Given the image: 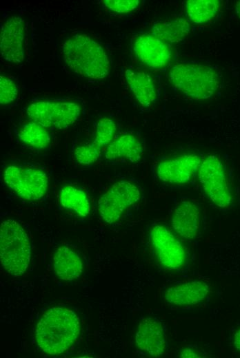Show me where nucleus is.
I'll return each mask as SVG.
<instances>
[{
  "instance_id": "28",
  "label": "nucleus",
  "mask_w": 240,
  "mask_h": 358,
  "mask_svg": "<svg viewBox=\"0 0 240 358\" xmlns=\"http://www.w3.org/2000/svg\"><path fill=\"white\" fill-rule=\"evenodd\" d=\"M234 345L237 350H240V329L234 334Z\"/></svg>"
},
{
  "instance_id": "27",
  "label": "nucleus",
  "mask_w": 240,
  "mask_h": 358,
  "mask_svg": "<svg viewBox=\"0 0 240 358\" xmlns=\"http://www.w3.org/2000/svg\"><path fill=\"white\" fill-rule=\"evenodd\" d=\"M180 357H202V354L199 351L191 348H186L182 349V350L179 353Z\"/></svg>"
},
{
  "instance_id": "7",
  "label": "nucleus",
  "mask_w": 240,
  "mask_h": 358,
  "mask_svg": "<svg viewBox=\"0 0 240 358\" xmlns=\"http://www.w3.org/2000/svg\"><path fill=\"white\" fill-rule=\"evenodd\" d=\"M139 189L134 183L121 180L115 182L98 201V210L104 222H117L130 206L140 199Z\"/></svg>"
},
{
  "instance_id": "10",
  "label": "nucleus",
  "mask_w": 240,
  "mask_h": 358,
  "mask_svg": "<svg viewBox=\"0 0 240 358\" xmlns=\"http://www.w3.org/2000/svg\"><path fill=\"white\" fill-rule=\"evenodd\" d=\"M25 21L19 16L8 18L1 27L0 51L7 62L19 63L24 59Z\"/></svg>"
},
{
  "instance_id": "11",
  "label": "nucleus",
  "mask_w": 240,
  "mask_h": 358,
  "mask_svg": "<svg viewBox=\"0 0 240 358\" xmlns=\"http://www.w3.org/2000/svg\"><path fill=\"white\" fill-rule=\"evenodd\" d=\"M132 49L137 59L151 68L163 67L172 58L169 45L152 34L138 36L133 42Z\"/></svg>"
},
{
  "instance_id": "3",
  "label": "nucleus",
  "mask_w": 240,
  "mask_h": 358,
  "mask_svg": "<svg viewBox=\"0 0 240 358\" xmlns=\"http://www.w3.org/2000/svg\"><path fill=\"white\" fill-rule=\"evenodd\" d=\"M169 76L177 90L197 100L212 97L219 85L218 73L209 65L186 63L176 64L170 69Z\"/></svg>"
},
{
  "instance_id": "15",
  "label": "nucleus",
  "mask_w": 240,
  "mask_h": 358,
  "mask_svg": "<svg viewBox=\"0 0 240 358\" xmlns=\"http://www.w3.org/2000/svg\"><path fill=\"white\" fill-rule=\"evenodd\" d=\"M199 210L190 201H183L175 208L172 216V226L174 231L186 240L194 239L199 227Z\"/></svg>"
},
{
  "instance_id": "14",
  "label": "nucleus",
  "mask_w": 240,
  "mask_h": 358,
  "mask_svg": "<svg viewBox=\"0 0 240 358\" xmlns=\"http://www.w3.org/2000/svg\"><path fill=\"white\" fill-rule=\"evenodd\" d=\"M208 293L209 286L206 282L194 280L168 287L165 299L174 306H192L203 302Z\"/></svg>"
},
{
  "instance_id": "25",
  "label": "nucleus",
  "mask_w": 240,
  "mask_h": 358,
  "mask_svg": "<svg viewBox=\"0 0 240 358\" xmlns=\"http://www.w3.org/2000/svg\"><path fill=\"white\" fill-rule=\"evenodd\" d=\"M18 95L17 83L11 78L0 76V104L7 105L13 103Z\"/></svg>"
},
{
  "instance_id": "6",
  "label": "nucleus",
  "mask_w": 240,
  "mask_h": 358,
  "mask_svg": "<svg viewBox=\"0 0 240 358\" xmlns=\"http://www.w3.org/2000/svg\"><path fill=\"white\" fill-rule=\"evenodd\" d=\"M3 180L10 190L26 200H38L46 193L47 173L32 165H9L3 170Z\"/></svg>"
},
{
  "instance_id": "9",
  "label": "nucleus",
  "mask_w": 240,
  "mask_h": 358,
  "mask_svg": "<svg viewBox=\"0 0 240 358\" xmlns=\"http://www.w3.org/2000/svg\"><path fill=\"white\" fill-rule=\"evenodd\" d=\"M150 240L155 257L163 267L177 270L184 265L186 253L183 245L163 225L152 227Z\"/></svg>"
},
{
  "instance_id": "17",
  "label": "nucleus",
  "mask_w": 240,
  "mask_h": 358,
  "mask_svg": "<svg viewBox=\"0 0 240 358\" xmlns=\"http://www.w3.org/2000/svg\"><path fill=\"white\" fill-rule=\"evenodd\" d=\"M143 153L140 140L134 135L126 134L119 136L107 146L105 157L109 160L125 159L135 162L141 158Z\"/></svg>"
},
{
  "instance_id": "2",
  "label": "nucleus",
  "mask_w": 240,
  "mask_h": 358,
  "mask_svg": "<svg viewBox=\"0 0 240 358\" xmlns=\"http://www.w3.org/2000/svg\"><path fill=\"white\" fill-rule=\"evenodd\" d=\"M80 329L79 319L72 310L54 307L45 313L39 321L36 339L39 346L48 355L66 351L77 340Z\"/></svg>"
},
{
  "instance_id": "29",
  "label": "nucleus",
  "mask_w": 240,
  "mask_h": 358,
  "mask_svg": "<svg viewBox=\"0 0 240 358\" xmlns=\"http://www.w3.org/2000/svg\"><path fill=\"white\" fill-rule=\"evenodd\" d=\"M235 12L239 18H240V1H237L235 7Z\"/></svg>"
},
{
  "instance_id": "4",
  "label": "nucleus",
  "mask_w": 240,
  "mask_h": 358,
  "mask_svg": "<svg viewBox=\"0 0 240 358\" xmlns=\"http://www.w3.org/2000/svg\"><path fill=\"white\" fill-rule=\"evenodd\" d=\"M30 254L29 238L21 225L13 219L3 221L0 229V255L6 271L14 276L23 274Z\"/></svg>"
},
{
  "instance_id": "18",
  "label": "nucleus",
  "mask_w": 240,
  "mask_h": 358,
  "mask_svg": "<svg viewBox=\"0 0 240 358\" xmlns=\"http://www.w3.org/2000/svg\"><path fill=\"white\" fill-rule=\"evenodd\" d=\"M53 266L55 274L61 280L72 281L79 277L83 271L79 255L68 246L59 247L54 253Z\"/></svg>"
},
{
  "instance_id": "1",
  "label": "nucleus",
  "mask_w": 240,
  "mask_h": 358,
  "mask_svg": "<svg viewBox=\"0 0 240 358\" xmlns=\"http://www.w3.org/2000/svg\"><path fill=\"white\" fill-rule=\"evenodd\" d=\"M66 66L74 72L93 79L108 76L110 64L103 47L86 34H75L68 37L61 45Z\"/></svg>"
},
{
  "instance_id": "13",
  "label": "nucleus",
  "mask_w": 240,
  "mask_h": 358,
  "mask_svg": "<svg viewBox=\"0 0 240 358\" xmlns=\"http://www.w3.org/2000/svg\"><path fill=\"white\" fill-rule=\"evenodd\" d=\"M135 342L138 348L148 355H163L167 350V341L161 322L152 317L143 319L136 332Z\"/></svg>"
},
{
  "instance_id": "22",
  "label": "nucleus",
  "mask_w": 240,
  "mask_h": 358,
  "mask_svg": "<svg viewBox=\"0 0 240 358\" xmlns=\"http://www.w3.org/2000/svg\"><path fill=\"white\" fill-rule=\"evenodd\" d=\"M188 17L195 23H205L212 19L219 10L217 0H189L186 1Z\"/></svg>"
},
{
  "instance_id": "5",
  "label": "nucleus",
  "mask_w": 240,
  "mask_h": 358,
  "mask_svg": "<svg viewBox=\"0 0 240 358\" xmlns=\"http://www.w3.org/2000/svg\"><path fill=\"white\" fill-rule=\"evenodd\" d=\"M30 120L46 129H62L75 123L82 113L79 101L62 98H37L27 107Z\"/></svg>"
},
{
  "instance_id": "24",
  "label": "nucleus",
  "mask_w": 240,
  "mask_h": 358,
  "mask_svg": "<svg viewBox=\"0 0 240 358\" xmlns=\"http://www.w3.org/2000/svg\"><path fill=\"white\" fill-rule=\"evenodd\" d=\"M101 151V149L93 143L82 145L74 149V157L79 164L89 165L98 160Z\"/></svg>"
},
{
  "instance_id": "20",
  "label": "nucleus",
  "mask_w": 240,
  "mask_h": 358,
  "mask_svg": "<svg viewBox=\"0 0 240 358\" xmlns=\"http://www.w3.org/2000/svg\"><path fill=\"white\" fill-rule=\"evenodd\" d=\"M59 200L66 209L81 217H86L90 212V202L87 194L79 188L66 185L59 192Z\"/></svg>"
},
{
  "instance_id": "21",
  "label": "nucleus",
  "mask_w": 240,
  "mask_h": 358,
  "mask_svg": "<svg viewBox=\"0 0 240 358\" xmlns=\"http://www.w3.org/2000/svg\"><path fill=\"white\" fill-rule=\"evenodd\" d=\"M14 132L20 142L34 149H46L51 142L48 129L32 120L22 125Z\"/></svg>"
},
{
  "instance_id": "19",
  "label": "nucleus",
  "mask_w": 240,
  "mask_h": 358,
  "mask_svg": "<svg viewBox=\"0 0 240 358\" xmlns=\"http://www.w3.org/2000/svg\"><path fill=\"white\" fill-rule=\"evenodd\" d=\"M190 30L188 21L182 18L159 21L152 27V34L167 43H177L186 37Z\"/></svg>"
},
{
  "instance_id": "12",
  "label": "nucleus",
  "mask_w": 240,
  "mask_h": 358,
  "mask_svg": "<svg viewBox=\"0 0 240 358\" xmlns=\"http://www.w3.org/2000/svg\"><path fill=\"white\" fill-rule=\"evenodd\" d=\"M201 160L196 155H184L160 162L156 173L161 181L172 184L186 183L196 175Z\"/></svg>"
},
{
  "instance_id": "23",
  "label": "nucleus",
  "mask_w": 240,
  "mask_h": 358,
  "mask_svg": "<svg viewBox=\"0 0 240 358\" xmlns=\"http://www.w3.org/2000/svg\"><path fill=\"white\" fill-rule=\"evenodd\" d=\"M117 127L114 120L108 117L101 118L96 127L93 143L102 149L110 145L114 140Z\"/></svg>"
},
{
  "instance_id": "26",
  "label": "nucleus",
  "mask_w": 240,
  "mask_h": 358,
  "mask_svg": "<svg viewBox=\"0 0 240 358\" xmlns=\"http://www.w3.org/2000/svg\"><path fill=\"white\" fill-rule=\"evenodd\" d=\"M104 6L110 10L117 13H128L135 10L139 0H105Z\"/></svg>"
},
{
  "instance_id": "8",
  "label": "nucleus",
  "mask_w": 240,
  "mask_h": 358,
  "mask_svg": "<svg viewBox=\"0 0 240 358\" xmlns=\"http://www.w3.org/2000/svg\"><path fill=\"white\" fill-rule=\"evenodd\" d=\"M199 181L208 198L217 206L226 208L232 202L222 163L215 156H207L199 169Z\"/></svg>"
},
{
  "instance_id": "16",
  "label": "nucleus",
  "mask_w": 240,
  "mask_h": 358,
  "mask_svg": "<svg viewBox=\"0 0 240 358\" xmlns=\"http://www.w3.org/2000/svg\"><path fill=\"white\" fill-rule=\"evenodd\" d=\"M126 79L139 103L143 107H150L156 101L157 90L152 77L146 72L127 69Z\"/></svg>"
}]
</instances>
